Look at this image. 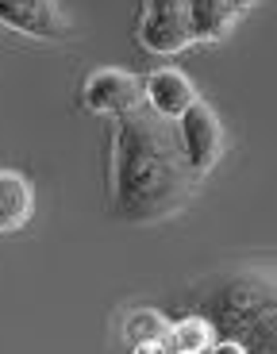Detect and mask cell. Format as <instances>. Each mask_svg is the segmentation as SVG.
Wrapping results in <instances>:
<instances>
[{
  "label": "cell",
  "instance_id": "6da1fadb",
  "mask_svg": "<svg viewBox=\"0 0 277 354\" xmlns=\"http://www.w3.org/2000/svg\"><path fill=\"white\" fill-rule=\"evenodd\" d=\"M189 162L178 147L173 120L143 112L120 115L116 131V204L124 216H166L189 193ZM197 177V174H193Z\"/></svg>",
  "mask_w": 277,
  "mask_h": 354
},
{
  "label": "cell",
  "instance_id": "7a4b0ae2",
  "mask_svg": "<svg viewBox=\"0 0 277 354\" xmlns=\"http://www.w3.org/2000/svg\"><path fill=\"white\" fill-rule=\"evenodd\" d=\"M173 131H178V147H181V154H185L189 169L197 177L212 174L216 162L224 158V151H227L224 124H220V115H216L204 100H193V104L173 120Z\"/></svg>",
  "mask_w": 277,
  "mask_h": 354
},
{
  "label": "cell",
  "instance_id": "3957f363",
  "mask_svg": "<svg viewBox=\"0 0 277 354\" xmlns=\"http://www.w3.org/2000/svg\"><path fill=\"white\" fill-rule=\"evenodd\" d=\"M139 46L146 54H173L193 46V31H189V0H143V16H139V31H135Z\"/></svg>",
  "mask_w": 277,
  "mask_h": 354
},
{
  "label": "cell",
  "instance_id": "277c9868",
  "mask_svg": "<svg viewBox=\"0 0 277 354\" xmlns=\"http://www.w3.org/2000/svg\"><path fill=\"white\" fill-rule=\"evenodd\" d=\"M143 104V77L120 70V66H100L81 81V108L93 115H124Z\"/></svg>",
  "mask_w": 277,
  "mask_h": 354
},
{
  "label": "cell",
  "instance_id": "5b68a950",
  "mask_svg": "<svg viewBox=\"0 0 277 354\" xmlns=\"http://www.w3.org/2000/svg\"><path fill=\"white\" fill-rule=\"evenodd\" d=\"M0 27H12L31 39H66L73 31L58 0H0Z\"/></svg>",
  "mask_w": 277,
  "mask_h": 354
},
{
  "label": "cell",
  "instance_id": "8992f818",
  "mask_svg": "<svg viewBox=\"0 0 277 354\" xmlns=\"http://www.w3.org/2000/svg\"><path fill=\"white\" fill-rule=\"evenodd\" d=\"M143 100L151 104L154 115H162V120H178V115L200 97H197V85H193L185 73L173 70V66H166V70H154V73L143 77Z\"/></svg>",
  "mask_w": 277,
  "mask_h": 354
},
{
  "label": "cell",
  "instance_id": "52a82bcc",
  "mask_svg": "<svg viewBox=\"0 0 277 354\" xmlns=\"http://www.w3.org/2000/svg\"><path fill=\"white\" fill-rule=\"evenodd\" d=\"M31 208H35V193L27 185V177L16 169H0V235L23 231Z\"/></svg>",
  "mask_w": 277,
  "mask_h": 354
},
{
  "label": "cell",
  "instance_id": "ba28073f",
  "mask_svg": "<svg viewBox=\"0 0 277 354\" xmlns=\"http://www.w3.org/2000/svg\"><path fill=\"white\" fill-rule=\"evenodd\" d=\"M239 24V12L227 0H189V31L193 43H220Z\"/></svg>",
  "mask_w": 277,
  "mask_h": 354
},
{
  "label": "cell",
  "instance_id": "9c48e42d",
  "mask_svg": "<svg viewBox=\"0 0 277 354\" xmlns=\"http://www.w3.org/2000/svg\"><path fill=\"white\" fill-rule=\"evenodd\" d=\"M162 346H166V354H208L216 346L212 319H204V316L178 319V324H170V328H166Z\"/></svg>",
  "mask_w": 277,
  "mask_h": 354
},
{
  "label": "cell",
  "instance_id": "30bf717a",
  "mask_svg": "<svg viewBox=\"0 0 277 354\" xmlns=\"http://www.w3.org/2000/svg\"><path fill=\"white\" fill-rule=\"evenodd\" d=\"M166 328H170V319L154 308H139L127 316V339L131 343H162Z\"/></svg>",
  "mask_w": 277,
  "mask_h": 354
},
{
  "label": "cell",
  "instance_id": "8fae6325",
  "mask_svg": "<svg viewBox=\"0 0 277 354\" xmlns=\"http://www.w3.org/2000/svg\"><path fill=\"white\" fill-rule=\"evenodd\" d=\"M208 354H251V351H247L242 343H235V339H220V343H216Z\"/></svg>",
  "mask_w": 277,
  "mask_h": 354
},
{
  "label": "cell",
  "instance_id": "7c38bea8",
  "mask_svg": "<svg viewBox=\"0 0 277 354\" xmlns=\"http://www.w3.org/2000/svg\"><path fill=\"white\" fill-rule=\"evenodd\" d=\"M131 354H166V346L162 343H135Z\"/></svg>",
  "mask_w": 277,
  "mask_h": 354
},
{
  "label": "cell",
  "instance_id": "4fadbf2b",
  "mask_svg": "<svg viewBox=\"0 0 277 354\" xmlns=\"http://www.w3.org/2000/svg\"><path fill=\"white\" fill-rule=\"evenodd\" d=\"M227 4H231V8L239 12V16H247L251 8H258V0H227Z\"/></svg>",
  "mask_w": 277,
  "mask_h": 354
}]
</instances>
